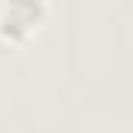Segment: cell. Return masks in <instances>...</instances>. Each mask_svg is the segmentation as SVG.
<instances>
[{"instance_id":"1","label":"cell","mask_w":133,"mask_h":133,"mask_svg":"<svg viewBox=\"0 0 133 133\" xmlns=\"http://www.w3.org/2000/svg\"><path fill=\"white\" fill-rule=\"evenodd\" d=\"M50 16L46 0H9L0 3V40L3 43H25L40 31V25Z\"/></svg>"}]
</instances>
